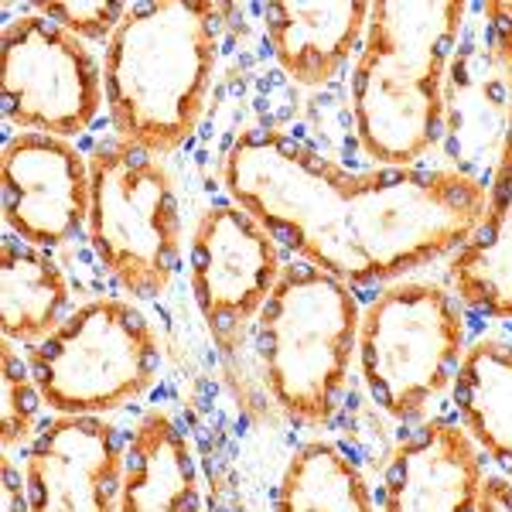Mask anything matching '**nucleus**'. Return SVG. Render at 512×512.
<instances>
[{
  "label": "nucleus",
  "instance_id": "1",
  "mask_svg": "<svg viewBox=\"0 0 512 512\" xmlns=\"http://www.w3.org/2000/svg\"><path fill=\"white\" fill-rule=\"evenodd\" d=\"M222 185L297 260L349 287L393 284L451 256L489 198V181L465 168L349 171L277 127L229 144Z\"/></svg>",
  "mask_w": 512,
  "mask_h": 512
},
{
  "label": "nucleus",
  "instance_id": "2",
  "mask_svg": "<svg viewBox=\"0 0 512 512\" xmlns=\"http://www.w3.org/2000/svg\"><path fill=\"white\" fill-rule=\"evenodd\" d=\"M461 0H379L352 69V120L376 168H417L444 134L448 65L465 28Z\"/></svg>",
  "mask_w": 512,
  "mask_h": 512
},
{
  "label": "nucleus",
  "instance_id": "3",
  "mask_svg": "<svg viewBox=\"0 0 512 512\" xmlns=\"http://www.w3.org/2000/svg\"><path fill=\"white\" fill-rule=\"evenodd\" d=\"M229 4H134L103 48L106 110L117 140L171 154L195 134L219 65V18Z\"/></svg>",
  "mask_w": 512,
  "mask_h": 512
},
{
  "label": "nucleus",
  "instance_id": "4",
  "mask_svg": "<svg viewBox=\"0 0 512 512\" xmlns=\"http://www.w3.org/2000/svg\"><path fill=\"white\" fill-rule=\"evenodd\" d=\"M362 308L352 287L294 260L256 321V355L274 403L301 427H328L359 359Z\"/></svg>",
  "mask_w": 512,
  "mask_h": 512
},
{
  "label": "nucleus",
  "instance_id": "5",
  "mask_svg": "<svg viewBox=\"0 0 512 512\" xmlns=\"http://www.w3.org/2000/svg\"><path fill=\"white\" fill-rule=\"evenodd\" d=\"M468 355L461 301L431 280L383 284L359 321L362 383L383 414L420 420L454 386Z\"/></svg>",
  "mask_w": 512,
  "mask_h": 512
},
{
  "label": "nucleus",
  "instance_id": "6",
  "mask_svg": "<svg viewBox=\"0 0 512 512\" xmlns=\"http://www.w3.org/2000/svg\"><path fill=\"white\" fill-rule=\"evenodd\" d=\"M28 366L48 410L106 417L151 390L161 352L151 318L130 297H96L31 345Z\"/></svg>",
  "mask_w": 512,
  "mask_h": 512
},
{
  "label": "nucleus",
  "instance_id": "7",
  "mask_svg": "<svg viewBox=\"0 0 512 512\" xmlns=\"http://www.w3.org/2000/svg\"><path fill=\"white\" fill-rule=\"evenodd\" d=\"M89 175L86 236L96 260L123 294L161 297L181 263V205L168 168L158 154L113 140L89 158Z\"/></svg>",
  "mask_w": 512,
  "mask_h": 512
},
{
  "label": "nucleus",
  "instance_id": "8",
  "mask_svg": "<svg viewBox=\"0 0 512 512\" xmlns=\"http://www.w3.org/2000/svg\"><path fill=\"white\" fill-rule=\"evenodd\" d=\"M0 99L21 134L72 140L106 103L103 65L62 24L38 11L18 14L0 35Z\"/></svg>",
  "mask_w": 512,
  "mask_h": 512
},
{
  "label": "nucleus",
  "instance_id": "9",
  "mask_svg": "<svg viewBox=\"0 0 512 512\" xmlns=\"http://www.w3.org/2000/svg\"><path fill=\"white\" fill-rule=\"evenodd\" d=\"M284 267L274 233L243 205L219 202L198 216L188 239V284L222 359L243 349Z\"/></svg>",
  "mask_w": 512,
  "mask_h": 512
},
{
  "label": "nucleus",
  "instance_id": "10",
  "mask_svg": "<svg viewBox=\"0 0 512 512\" xmlns=\"http://www.w3.org/2000/svg\"><path fill=\"white\" fill-rule=\"evenodd\" d=\"M7 233L38 250L72 243L89 222L93 175L72 140L18 134L0 158Z\"/></svg>",
  "mask_w": 512,
  "mask_h": 512
},
{
  "label": "nucleus",
  "instance_id": "11",
  "mask_svg": "<svg viewBox=\"0 0 512 512\" xmlns=\"http://www.w3.org/2000/svg\"><path fill=\"white\" fill-rule=\"evenodd\" d=\"M123 448L103 417H55L24 454L31 512H117Z\"/></svg>",
  "mask_w": 512,
  "mask_h": 512
},
{
  "label": "nucleus",
  "instance_id": "12",
  "mask_svg": "<svg viewBox=\"0 0 512 512\" xmlns=\"http://www.w3.org/2000/svg\"><path fill=\"white\" fill-rule=\"evenodd\" d=\"M485 454L461 420H424L403 434L383 475V512H478Z\"/></svg>",
  "mask_w": 512,
  "mask_h": 512
},
{
  "label": "nucleus",
  "instance_id": "13",
  "mask_svg": "<svg viewBox=\"0 0 512 512\" xmlns=\"http://www.w3.org/2000/svg\"><path fill=\"white\" fill-rule=\"evenodd\" d=\"M502 76L506 134L489 178L482 219L448 260V287L478 315L512 321V69H502Z\"/></svg>",
  "mask_w": 512,
  "mask_h": 512
},
{
  "label": "nucleus",
  "instance_id": "14",
  "mask_svg": "<svg viewBox=\"0 0 512 512\" xmlns=\"http://www.w3.org/2000/svg\"><path fill=\"white\" fill-rule=\"evenodd\" d=\"M263 28L284 76L301 89H318L332 82L352 55H359L369 28V4L274 0L263 7Z\"/></svg>",
  "mask_w": 512,
  "mask_h": 512
},
{
  "label": "nucleus",
  "instance_id": "15",
  "mask_svg": "<svg viewBox=\"0 0 512 512\" xmlns=\"http://www.w3.org/2000/svg\"><path fill=\"white\" fill-rule=\"evenodd\" d=\"M117 512H205L192 441L164 410H147L127 437Z\"/></svg>",
  "mask_w": 512,
  "mask_h": 512
},
{
  "label": "nucleus",
  "instance_id": "16",
  "mask_svg": "<svg viewBox=\"0 0 512 512\" xmlns=\"http://www.w3.org/2000/svg\"><path fill=\"white\" fill-rule=\"evenodd\" d=\"M72 291L62 267L38 246L7 233L0 243V328L14 345H38L62 325Z\"/></svg>",
  "mask_w": 512,
  "mask_h": 512
},
{
  "label": "nucleus",
  "instance_id": "17",
  "mask_svg": "<svg viewBox=\"0 0 512 512\" xmlns=\"http://www.w3.org/2000/svg\"><path fill=\"white\" fill-rule=\"evenodd\" d=\"M451 396L478 451L512 478V342L478 338L468 345Z\"/></svg>",
  "mask_w": 512,
  "mask_h": 512
},
{
  "label": "nucleus",
  "instance_id": "18",
  "mask_svg": "<svg viewBox=\"0 0 512 512\" xmlns=\"http://www.w3.org/2000/svg\"><path fill=\"white\" fill-rule=\"evenodd\" d=\"M274 512H376V499L352 454L315 437L287 458Z\"/></svg>",
  "mask_w": 512,
  "mask_h": 512
},
{
  "label": "nucleus",
  "instance_id": "19",
  "mask_svg": "<svg viewBox=\"0 0 512 512\" xmlns=\"http://www.w3.org/2000/svg\"><path fill=\"white\" fill-rule=\"evenodd\" d=\"M0 441H4V454H11L21 444L35 441L38 414L45 407L38 393V383L31 376L28 355L18 352V345L4 338V352H0Z\"/></svg>",
  "mask_w": 512,
  "mask_h": 512
},
{
  "label": "nucleus",
  "instance_id": "20",
  "mask_svg": "<svg viewBox=\"0 0 512 512\" xmlns=\"http://www.w3.org/2000/svg\"><path fill=\"white\" fill-rule=\"evenodd\" d=\"M31 7L62 24L76 38L103 41V45L113 38V31L120 28V21L130 11V4H120V0H35Z\"/></svg>",
  "mask_w": 512,
  "mask_h": 512
},
{
  "label": "nucleus",
  "instance_id": "21",
  "mask_svg": "<svg viewBox=\"0 0 512 512\" xmlns=\"http://www.w3.org/2000/svg\"><path fill=\"white\" fill-rule=\"evenodd\" d=\"M489 21V52L499 69H512V0H489L482 4Z\"/></svg>",
  "mask_w": 512,
  "mask_h": 512
},
{
  "label": "nucleus",
  "instance_id": "22",
  "mask_svg": "<svg viewBox=\"0 0 512 512\" xmlns=\"http://www.w3.org/2000/svg\"><path fill=\"white\" fill-rule=\"evenodd\" d=\"M0 509L4 512H31L28 478H24V468L14 465L11 454H4V495H0Z\"/></svg>",
  "mask_w": 512,
  "mask_h": 512
},
{
  "label": "nucleus",
  "instance_id": "23",
  "mask_svg": "<svg viewBox=\"0 0 512 512\" xmlns=\"http://www.w3.org/2000/svg\"><path fill=\"white\" fill-rule=\"evenodd\" d=\"M478 512H512V478L485 472L478 492Z\"/></svg>",
  "mask_w": 512,
  "mask_h": 512
}]
</instances>
